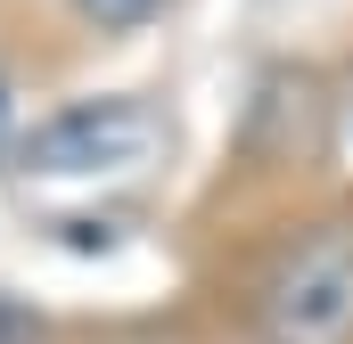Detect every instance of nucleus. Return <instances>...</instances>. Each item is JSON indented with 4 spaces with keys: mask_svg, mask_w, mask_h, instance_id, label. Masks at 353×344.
<instances>
[{
    "mask_svg": "<svg viewBox=\"0 0 353 344\" xmlns=\"http://www.w3.org/2000/svg\"><path fill=\"white\" fill-rule=\"evenodd\" d=\"M263 344H353V213L312 222L263 279Z\"/></svg>",
    "mask_w": 353,
    "mask_h": 344,
    "instance_id": "f257e3e1",
    "label": "nucleus"
},
{
    "mask_svg": "<svg viewBox=\"0 0 353 344\" xmlns=\"http://www.w3.org/2000/svg\"><path fill=\"white\" fill-rule=\"evenodd\" d=\"M66 8L83 17L90 33H132V25H148V17H157L165 0H66Z\"/></svg>",
    "mask_w": 353,
    "mask_h": 344,
    "instance_id": "7ed1b4c3",
    "label": "nucleus"
},
{
    "mask_svg": "<svg viewBox=\"0 0 353 344\" xmlns=\"http://www.w3.org/2000/svg\"><path fill=\"white\" fill-rule=\"evenodd\" d=\"M157 140H165L157 107H140V98H83V107L50 115L25 140V164L41 180H99V172H140L157 156Z\"/></svg>",
    "mask_w": 353,
    "mask_h": 344,
    "instance_id": "f03ea898",
    "label": "nucleus"
}]
</instances>
